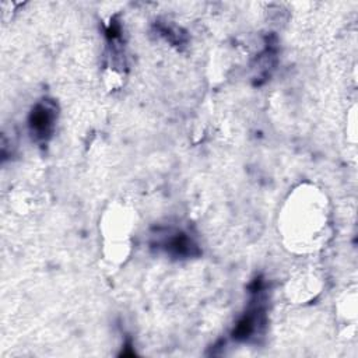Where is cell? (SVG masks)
<instances>
[{"instance_id": "1", "label": "cell", "mask_w": 358, "mask_h": 358, "mask_svg": "<svg viewBox=\"0 0 358 358\" xmlns=\"http://www.w3.org/2000/svg\"><path fill=\"white\" fill-rule=\"evenodd\" d=\"M56 122V106L52 101H42L35 105L29 116V127L38 140L50 137Z\"/></svg>"}]
</instances>
